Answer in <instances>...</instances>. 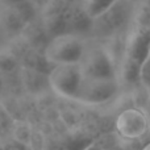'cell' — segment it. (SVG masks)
Here are the masks:
<instances>
[{
    "label": "cell",
    "mask_w": 150,
    "mask_h": 150,
    "mask_svg": "<svg viewBox=\"0 0 150 150\" xmlns=\"http://www.w3.org/2000/svg\"><path fill=\"white\" fill-rule=\"evenodd\" d=\"M86 44L78 34H62L49 41L44 50V57L50 66L80 65L84 53Z\"/></svg>",
    "instance_id": "obj_1"
},
{
    "label": "cell",
    "mask_w": 150,
    "mask_h": 150,
    "mask_svg": "<svg viewBox=\"0 0 150 150\" xmlns=\"http://www.w3.org/2000/svg\"><path fill=\"white\" fill-rule=\"evenodd\" d=\"M84 75L80 65L54 66L47 74L49 88L58 96L69 100H76Z\"/></svg>",
    "instance_id": "obj_2"
},
{
    "label": "cell",
    "mask_w": 150,
    "mask_h": 150,
    "mask_svg": "<svg viewBox=\"0 0 150 150\" xmlns=\"http://www.w3.org/2000/svg\"><path fill=\"white\" fill-rule=\"evenodd\" d=\"M150 120L142 108L130 107L117 115L115 120V132L122 141H137L149 132Z\"/></svg>",
    "instance_id": "obj_3"
},
{
    "label": "cell",
    "mask_w": 150,
    "mask_h": 150,
    "mask_svg": "<svg viewBox=\"0 0 150 150\" xmlns=\"http://www.w3.org/2000/svg\"><path fill=\"white\" fill-rule=\"evenodd\" d=\"M80 69L88 79H117L116 65L104 46L86 50Z\"/></svg>",
    "instance_id": "obj_4"
},
{
    "label": "cell",
    "mask_w": 150,
    "mask_h": 150,
    "mask_svg": "<svg viewBox=\"0 0 150 150\" xmlns=\"http://www.w3.org/2000/svg\"><path fill=\"white\" fill-rule=\"evenodd\" d=\"M120 90L117 79H88L84 78L80 91L78 93L76 103L87 105H100L111 101Z\"/></svg>",
    "instance_id": "obj_5"
},
{
    "label": "cell",
    "mask_w": 150,
    "mask_h": 150,
    "mask_svg": "<svg viewBox=\"0 0 150 150\" xmlns=\"http://www.w3.org/2000/svg\"><path fill=\"white\" fill-rule=\"evenodd\" d=\"M25 26V23L17 15L15 8L0 5V34L9 37V40L15 38L20 36Z\"/></svg>",
    "instance_id": "obj_6"
},
{
    "label": "cell",
    "mask_w": 150,
    "mask_h": 150,
    "mask_svg": "<svg viewBox=\"0 0 150 150\" xmlns=\"http://www.w3.org/2000/svg\"><path fill=\"white\" fill-rule=\"evenodd\" d=\"M24 38V41L29 45V47L37 52H42L44 53L46 45L49 44L50 37L47 36L46 30H45L44 25H42L41 21L36 20L33 23L28 24V25L24 28V30L20 34Z\"/></svg>",
    "instance_id": "obj_7"
},
{
    "label": "cell",
    "mask_w": 150,
    "mask_h": 150,
    "mask_svg": "<svg viewBox=\"0 0 150 150\" xmlns=\"http://www.w3.org/2000/svg\"><path fill=\"white\" fill-rule=\"evenodd\" d=\"M21 80V86L25 91L30 93H38L44 92L45 88H49V82H47V74H42L38 71L28 70V69H20L18 71Z\"/></svg>",
    "instance_id": "obj_8"
},
{
    "label": "cell",
    "mask_w": 150,
    "mask_h": 150,
    "mask_svg": "<svg viewBox=\"0 0 150 150\" xmlns=\"http://www.w3.org/2000/svg\"><path fill=\"white\" fill-rule=\"evenodd\" d=\"M121 0H83L82 9L91 21H96L112 9Z\"/></svg>",
    "instance_id": "obj_9"
},
{
    "label": "cell",
    "mask_w": 150,
    "mask_h": 150,
    "mask_svg": "<svg viewBox=\"0 0 150 150\" xmlns=\"http://www.w3.org/2000/svg\"><path fill=\"white\" fill-rule=\"evenodd\" d=\"M33 128L26 120H16L15 124L11 130V140L16 141V142L21 144V145L28 148L30 144L32 136H33Z\"/></svg>",
    "instance_id": "obj_10"
},
{
    "label": "cell",
    "mask_w": 150,
    "mask_h": 150,
    "mask_svg": "<svg viewBox=\"0 0 150 150\" xmlns=\"http://www.w3.org/2000/svg\"><path fill=\"white\" fill-rule=\"evenodd\" d=\"M21 69L18 59L12 55L7 49L0 50V75L1 76H9L16 73H18V70Z\"/></svg>",
    "instance_id": "obj_11"
},
{
    "label": "cell",
    "mask_w": 150,
    "mask_h": 150,
    "mask_svg": "<svg viewBox=\"0 0 150 150\" xmlns=\"http://www.w3.org/2000/svg\"><path fill=\"white\" fill-rule=\"evenodd\" d=\"M13 8H15V11L17 12V15L21 17V20L25 23V25L38 20L40 11L37 9V7L30 1V0H25V1L20 3V4H17Z\"/></svg>",
    "instance_id": "obj_12"
},
{
    "label": "cell",
    "mask_w": 150,
    "mask_h": 150,
    "mask_svg": "<svg viewBox=\"0 0 150 150\" xmlns=\"http://www.w3.org/2000/svg\"><path fill=\"white\" fill-rule=\"evenodd\" d=\"M138 83L150 92V45L146 49L144 57L141 58L138 67Z\"/></svg>",
    "instance_id": "obj_13"
},
{
    "label": "cell",
    "mask_w": 150,
    "mask_h": 150,
    "mask_svg": "<svg viewBox=\"0 0 150 150\" xmlns=\"http://www.w3.org/2000/svg\"><path fill=\"white\" fill-rule=\"evenodd\" d=\"M15 121L16 120L11 116V113L1 105V103H0V130H1L3 134L11 133Z\"/></svg>",
    "instance_id": "obj_14"
},
{
    "label": "cell",
    "mask_w": 150,
    "mask_h": 150,
    "mask_svg": "<svg viewBox=\"0 0 150 150\" xmlns=\"http://www.w3.org/2000/svg\"><path fill=\"white\" fill-rule=\"evenodd\" d=\"M3 148H4V150H26L28 148L24 145H21V144L16 142V141L13 140H9L7 141V142L3 144Z\"/></svg>",
    "instance_id": "obj_15"
},
{
    "label": "cell",
    "mask_w": 150,
    "mask_h": 150,
    "mask_svg": "<svg viewBox=\"0 0 150 150\" xmlns=\"http://www.w3.org/2000/svg\"><path fill=\"white\" fill-rule=\"evenodd\" d=\"M25 1V0H0V5L1 7H16L17 4H20V3Z\"/></svg>",
    "instance_id": "obj_16"
},
{
    "label": "cell",
    "mask_w": 150,
    "mask_h": 150,
    "mask_svg": "<svg viewBox=\"0 0 150 150\" xmlns=\"http://www.w3.org/2000/svg\"><path fill=\"white\" fill-rule=\"evenodd\" d=\"M83 150H104L103 148H101L100 145H99L98 142H92V144H90V145H87Z\"/></svg>",
    "instance_id": "obj_17"
},
{
    "label": "cell",
    "mask_w": 150,
    "mask_h": 150,
    "mask_svg": "<svg viewBox=\"0 0 150 150\" xmlns=\"http://www.w3.org/2000/svg\"><path fill=\"white\" fill-rule=\"evenodd\" d=\"M3 92H5V80H4V76L0 75V95Z\"/></svg>",
    "instance_id": "obj_18"
},
{
    "label": "cell",
    "mask_w": 150,
    "mask_h": 150,
    "mask_svg": "<svg viewBox=\"0 0 150 150\" xmlns=\"http://www.w3.org/2000/svg\"><path fill=\"white\" fill-rule=\"evenodd\" d=\"M141 150H150V142H148V144H146V145L144 146V148L141 149Z\"/></svg>",
    "instance_id": "obj_19"
},
{
    "label": "cell",
    "mask_w": 150,
    "mask_h": 150,
    "mask_svg": "<svg viewBox=\"0 0 150 150\" xmlns=\"http://www.w3.org/2000/svg\"><path fill=\"white\" fill-rule=\"evenodd\" d=\"M0 150H4V148H3V144L0 142Z\"/></svg>",
    "instance_id": "obj_20"
},
{
    "label": "cell",
    "mask_w": 150,
    "mask_h": 150,
    "mask_svg": "<svg viewBox=\"0 0 150 150\" xmlns=\"http://www.w3.org/2000/svg\"><path fill=\"white\" fill-rule=\"evenodd\" d=\"M3 136H4V134H3V133H1V130H0V140H1V138H3Z\"/></svg>",
    "instance_id": "obj_21"
}]
</instances>
